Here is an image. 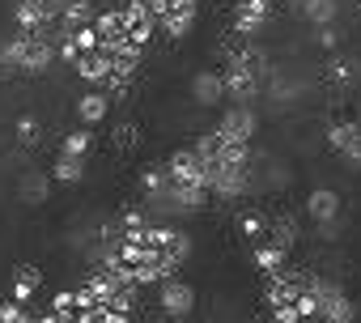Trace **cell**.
Wrapping results in <instances>:
<instances>
[{"instance_id":"6da1fadb","label":"cell","mask_w":361,"mask_h":323,"mask_svg":"<svg viewBox=\"0 0 361 323\" xmlns=\"http://www.w3.org/2000/svg\"><path fill=\"white\" fill-rule=\"evenodd\" d=\"M264 302L272 323H314L319 315V276L285 264L281 272L264 276Z\"/></svg>"},{"instance_id":"7a4b0ae2","label":"cell","mask_w":361,"mask_h":323,"mask_svg":"<svg viewBox=\"0 0 361 323\" xmlns=\"http://www.w3.org/2000/svg\"><path fill=\"white\" fill-rule=\"evenodd\" d=\"M0 51L9 56V64H13L18 73H30V77L47 73V68L56 64V39H51V35H13Z\"/></svg>"},{"instance_id":"3957f363","label":"cell","mask_w":361,"mask_h":323,"mask_svg":"<svg viewBox=\"0 0 361 323\" xmlns=\"http://www.w3.org/2000/svg\"><path fill=\"white\" fill-rule=\"evenodd\" d=\"M64 0H13V26L18 35H56Z\"/></svg>"},{"instance_id":"277c9868","label":"cell","mask_w":361,"mask_h":323,"mask_svg":"<svg viewBox=\"0 0 361 323\" xmlns=\"http://www.w3.org/2000/svg\"><path fill=\"white\" fill-rule=\"evenodd\" d=\"M314 323H357L353 298H348L340 285L323 281V276H319V315H314Z\"/></svg>"},{"instance_id":"5b68a950","label":"cell","mask_w":361,"mask_h":323,"mask_svg":"<svg viewBox=\"0 0 361 323\" xmlns=\"http://www.w3.org/2000/svg\"><path fill=\"white\" fill-rule=\"evenodd\" d=\"M157 306H161L166 319H188L192 306H196V289L183 276H170V281L157 285Z\"/></svg>"},{"instance_id":"8992f818","label":"cell","mask_w":361,"mask_h":323,"mask_svg":"<svg viewBox=\"0 0 361 323\" xmlns=\"http://www.w3.org/2000/svg\"><path fill=\"white\" fill-rule=\"evenodd\" d=\"M255 128H259V119H255L251 106H230L213 132H217L226 145H251V140H255Z\"/></svg>"},{"instance_id":"52a82bcc","label":"cell","mask_w":361,"mask_h":323,"mask_svg":"<svg viewBox=\"0 0 361 323\" xmlns=\"http://www.w3.org/2000/svg\"><path fill=\"white\" fill-rule=\"evenodd\" d=\"M340 196L331 192V188H314L310 196H306V213H310V221L323 230V238H336L331 230H336V221H340Z\"/></svg>"},{"instance_id":"ba28073f","label":"cell","mask_w":361,"mask_h":323,"mask_svg":"<svg viewBox=\"0 0 361 323\" xmlns=\"http://www.w3.org/2000/svg\"><path fill=\"white\" fill-rule=\"evenodd\" d=\"M98 18L94 9V0H64V9H60V22H56V39L64 35H77V30H90Z\"/></svg>"},{"instance_id":"9c48e42d","label":"cell","mask_w":361,"mask_h":323,"mask_svg":"<svg viewBox=\"0 0 361 323\" xmlns=\"http://www.w3.org/2000/svg\"><path fill=\"white\" fill-rule=\"evenodd\" d=\"M268 18H272V0H238L234 5V30L243 39H251L259 26H268Z\"/></svg>"},{"instance_id":"30bf717a","label":"cell","mask_w":361,"mask_h":323,"mask_svg":"<svg viewBox=\"0 0 361 323\" xmlns=\"http://www.w3.org/2000/svg\"><path fill=\"white\" fill-rule=\"evenodd\" d=\"M73 68H77V77H81V81H90L94 90H102V85H106V77H111V56L98 47V51L77 56V60H73Z\"/></svg>"},{"instance_id":"8fae6325","label":"cell","mask_w":361,"mask_h":323,"mask_svg":"<svg viewBox=\"0 0 361 323\" xmlns=\"http://www.w3.org/2000/svg\"><path fill=\"white\" fill-rule=\"evenodd\" d=\"M39 289H43V272H39L35 264H22V268L13 272V281H9V293H5V298H13V302L30 306Z\"/></svg>"},{"instance_id":"7c38bea8","label":"cell","mask_w":361,"mask_h":323,"mask_svg":"<svg viewBox=\"0 0 361 323\" xmlns=\"http://www.w3.org/2000/svg\"><path fill=\"white\" fill-rule=\"evenodd\" d=\"M106 115H111V98H106L102 90H85V94L77 98V119H81V128H98Z\"/></svg>"},{"instance_id":"4fadbf2b","label":"cell","mask_w":361,"mask_h":323,"mask_svg":"<svg viewBox=\"0 0 361 323\" xmlns=\"http://www.w3.org/2000/svg\"><path fill=\"white\" fill-rule=\"evenodd\" d=\"M192 98H196L200 106H217V102L226 98L221 73H217V68H204V73H196V77H192Z\"/></svg>"},{"instance_id":"5bb4252c","label":"cell","mask_w":361,"mask_h":323,"mask_svg":"<svg viewBox=\"0 0 361 323\" xmlns=\"http://www.w3.org/2000/svg\"><path fill=\"white\" fill-rule=\"evenodd\" d=\"M251 264H255L264 276H272V272H281V268L289 264V251H281L272 238H264V243H255V247H251Z\"/></svg>"},{"instance_id":"9a60e30c","label":"cell","mask_w":361,"mask_h":323,"mask_svg":"<svg viewBox=\"0 0 361 323\" xmlns=\"http://www.w3.org/2000/svg\"><path fill=\"white\" fill-rule=\"evenodd\" d=\"M18 196H22L26 205H47V196H51V175L26 171V175L18 179Z\"/></svg>"},{"instance_id":"2e32d148","label":"cell","mask_w":361,"mask_h":323,"mask_svg":"<svg viewBox=\"0 0 361 323\" xmlns=\"http://www.w3.org/2000/svg\"><path fill=\"white\" fill-rule=\"evenodd\" d=\"M166 171H161V162L157 166H149L145 175H140V192H145V200L153 205V209H166Z\"/></svg>"},{"instance_id":"e0dca14e","label":"cell","mask_w":361,"mask_h":323,"mask_svg":"<svg viewBox=\"0 0 361 323\" xmlns=\"http://www.w3.org/2000/svg\"><path fill=\"white\" fill-rule=\"evenodd\" d=\"M298 9H302V18H306L314 30L336 26V0H298Z\"/></svg>"},{"instance_id":"ac0fdd59","label":"cell","mask_w":361,"mask_h":323,"mask_svg":"<svg viewBox=\"0 0 361 323\" xmlns=\"http://www.w3.org/2000/svg\"><path fill=\"white\" fill-rule=\"evenodd\" d=\"M238 234H243V243H247V247L264 243V238H268V213H259V209H247V213L238 217Z\"/></svg>"},{"instance_id":"d6986e66","label":"cell","mask_w":361,"mask_h":323,"mask_svg":"<svg viewBox=\"0 0 361 323\" xmlns=\"http://www.w3.org/2000/svg\"><path fill=\"white\" fill-rule=\"evenodd\" d=\"M268 238H272L281 251H293V243H298V221H293L289 213H276V217H268Z\"/></svg>"},{"instance_id":"ffe728a7","label":"cell","mask_w":361,"mask_h":323,"mask_svg":"<svg viewBox=\"0 0 361 323\" xmlns=\"http://www.w3.org/2000/svg\"><path fill=\"white\" fill-rule=\"evenodd\" d=\"M85 179V162L81 157H56V166H51V183H64V188H73V183H81Z\"/></svg>"},{"instance_id":"44dd1931","label":"cell","mask_w":361,"mask_h":323,"mask_svg":"<svg viewBox=\"0 0 361 323\" xmlns=\"http://www.w3.org/2000/svg\"><path fill=\"white\" fill-rule=\"evenodd\" d=\"M192 22H196V9H178V13L161 18V22H157V30H161L166 39H183V35L192 30Z\"/></svg>"},{"instance_id":"7402d4cb","label":"cell","mask_w":361,"mask_h":323,"mask_svg":"<svg viewBox=\"0 0 361 323\" xmlns=\"http://www.w3.org/2000/svg\"><path fill=\"white\" fill-rule=\"evenodd\" d=\"M90 149H94V132H90V128L68 132V136H64V145H60V153H64V157H81V162L90 157Z\"/></svg>"},{"instance_id":"603a6c76","label":"cell","mask_w":361,"mask_h":323,"mask_svg":"<svg viewBox=\"0 0 361 323\" xmlns=\"http://www.w3.org/2000/svg\"><path fill=\"white\" fill-rule=\"evenodd\" d=\"M13 132H18V145H22V149H35V145H43V123H39L35 115H18Z\"/></svg>"},{"instance_id":"cb8c5ba5","label":"cell","mask_w":361,"mask_h":323,"mask_svg":"<svg viewBox=\"0 0 361 323\" xmlns=\"http://www.w3.org/2000/svg\"><path fill=\"white\" fill-rule=\"evenodd\" d=\"M327 81H331V85H353V81H357V64L344 60V56H331V60H327Z\"/></svg>"},{"instance_id":"d4e9b609","label":"cell","mask_w":361,"mask_h":323,"mask_svg":"<svg viewBox=\"0 0 361 323\" xmlns=\"http://www.w3.org/2000/svg\"><path fill=\"white\" fill-rule=\"evenodd\" d=\"M111 145H115L119 153H132V149L140 145V128H136L132 119H123V123H115V132H111Z\"/></svg>"},{"instance_id":"484cf974","label":"cell","mask_w":361,"mask_h":323,"mask_svg":"<svg viewBox=\"0 0 361 323\" xmlns=\"http://www.w3.org/2000/svg\"><path fill=\"white\" fill-rule=\"evenodd\" d=\"M0 323H35V310L13 298H0Z\"/></svg>"},{"instance_id":"4316f807","label":"cell","mask_w":361,"mask_h":323,"mask_svg":"<svg viewBox=\"0 0 361 323\" xmlns=\"http://www.w3.org/2000/svg\"><path fill=\"white\" fill-rule=\"evenodd\" d=\"M357 128H361V123H353V119H336V123H331V128H327V145H331V149H336V153H340V149H344V145H348V136H353V132H357Z\"/></svg>"},{"instance_id":"83f0119b","label":"cell","mask_w":361,"mask_h":323,"mask_svg":"<svg viewBox=\"0 0 361 323\" xmlns=\"http://www.w3.org/2000/svg\"><path fill=\"white\" fill-rule=\"evenodd\" d=\"M340 157L348 162V166H353V171H361V128H357V132L348 136V145L340 149Z\"/></svg>"},{"instance_id":"f1b7e54d","label":"cell","mask_w":361,"mask_h":323,"mask_svg":"<svg viewBox=\"0 0 361 323\" xmlns=\"http://www.w3.org/2000/svg\"><path fill=\"white\" fill-rule=\"evenodd\" d=\"M336 43H340V35H336L331 26H323V30H319V47H327V51H336Z\"/></svg>"},{"instance_id":"f546056e","label":"cell","mask_w":361,"mask_h":323,"mask_svg":"<svg viewBox=\"0 0 361 323\" xmlns=\"http://www.w3.org/2000/svg\"><path fill=\"white\" fill-rule=\"evenodd\" d=\"M13 73H18V68L9 64V56H5V51H0V81H5V77H13Z\"/></svg>"},{"instance_id":"4dcf8cb0","label":"cell","mask_w":361,"mask_h":323,"mask_svg":"<svg viewBox=\"0 0 361 323\" xmlns=\"http://www.w3.org/2000/svg\"><path fill=\"white\" fill-rule=\"evenodd\" d=\"M264 323H272V319H264Z\"/></svg>"},{"instance_id":"1f68e13d","label":"cell","mask_w":361,"mask_h":323,"mask_svg":"<svg viewBox=\"0 0 361 323\" xmlns=\"http://www.w3.org/2000/svg\"><path fill=\"white\" fill-rule=\"evenodd\" d=\"M234 5H238V0H234Z\"/></svg>"}]
</instances>
